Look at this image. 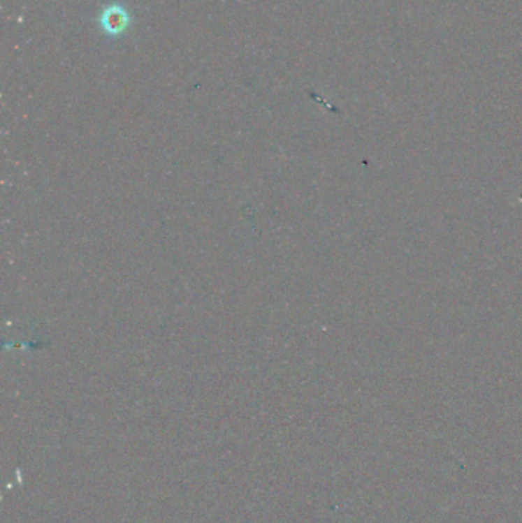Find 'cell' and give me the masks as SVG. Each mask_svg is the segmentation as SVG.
<instances>
[{"instance_id":"obj_1","label":"cell","mask_w":522,"mask_h":523,"mask_svg":"<svg viewBox=\"0 0 522 523\" xmlns=\"http://www.w3.org/2000/svg\"><path fill=\"white\" fill-rule=\"evenodd\" d=\"M100 23H101L103 31L106 32L108 36L118 37V36H122L127 28H129L131 17L123 6L114 5V6L106 8V10L103 11L100 17Z\"/></svg>"}]
</instances>
